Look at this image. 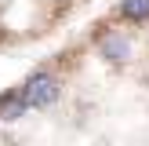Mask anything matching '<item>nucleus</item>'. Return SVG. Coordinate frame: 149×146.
I'll return each mask as SVG.
<instances>
[{
	"label": "nucleus",
	"instance_id": "obj_1",
	"mask_svg": "<svg viewBox=\"0 0 149 146\" xmlns=\"http://www.w3.org/2000/svg\"><path fill=\"white\" fill-rule=\"evenodd\" d=\"M22 95H26L29 106H51L58 95V84L51 73H33V77L26 80V88H22Z\"/></svg>",
	"mask_w": 149,
	"mask_h": 146
},
{
	"label": "nucleus",
	"instance_id": "obj_2",
	"mask_svg": "<svg viewBox=\"0 0 149 146\" xmlns=\"http://www.w3.org/2000/svg\"><path fill=\"white\" fill-rule=\"evenodd\" d=\"M29 110V102H26V95H4V99H0V117H4V121H18L22 113H26Z\"/></svg>",
	"mask_w": 149,
	"mask_h": 146
},
{
	"label": "nucleus",
	"instance_id": "obj_3",
	"mask_svg": "<svg viewBox=\"0 0 149 146\" xmlns=\"http://www.w3.org/2000/svg\"><path fill=\"white\" fill-rule=\"evenodd\" d=\"M102 51H106L109 58H116V62H120V58H127V40H120V36H109V40L102 44Z\"/></svg>",
	"mask_w": 149,
	"mask_h": 146
},
{
	"label": "nucleus",
	"instance_id": "obj_4",
	"mask_svg": "<svg viewBox=\"0 0 149 146\" xmlns=\"http://www.w3.org/2000/svg\"><path fill=\"white\" fill-rule=\"evenodd\" d=\"M124 15L127 18H149V0H124Z\"/></svg>",
	"mask_w": 149,
	"mask_h": 146
}]
</instances>
